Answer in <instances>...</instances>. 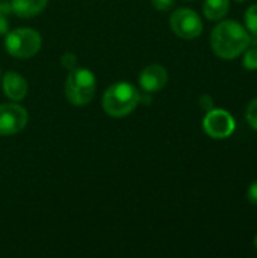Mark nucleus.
I'll return each instance as SVG.
<instances>
[{
    "mask_svg": "<svg viewBox=\"0 0 257 258\" xmlns=\"http://www.w3.org/2000/svg\"><path fill=\"white\" fill-rule=\"evenodd\" d=\"M251 44V38L239 23L233 20L221 21L211 35V45L217 56L223 59H235L244 53Z\"/></svg>",
    "mask_w": 257,
    "mask_h": 258,
    "instance_id": "1",
    "label": "nucleus"
},
{
    "mask_svg": "<svg viewBox=\"0 0 257 258\" xmlns=\"http://www.w3.org/2000/svg\"><path fill=\"white\" fill-rule=\"evenodd\" d=\"M141 101L138 89L126 82H120L108 88L103 95V109L108 115L123 118L132 113Z\"/></svg>",
    "mask_w": 257,
    "mask_h": 258,
    "instance_id": "2",
    "label": "nucleus"
},
{
    "mask_svg": "<svg viewBox=\"0 0 257 258\" xmlns=\"http://www.w3.org/2000/svg\"><path fill=\"white\" fill-rule=\"evenodd\" d=\"M65 94L71 104L85 106L95 95V77L89 70L73 68L65 82Z\"/></svg>",
    "mask_w": 257,
    "mask_h": 258,
    "instance_id": "3",
    "label": "nucleus"
},
{
    "mask_svg": "<svg viewBox=\"0 0 257 258\" xmlns=\"http://www.w3.org/2000/svg\"><path fill=\"white\" fill-rule=\"evenodd\" d=\"M6 50L11 56L27 59L35 56L41 48V35L33 29H15L6 36Z\"/></svg>",
    "mask_w": 257,
    "mask_h": 258,
    "instance_id": "4",
    "label": "nucleus"
},
{
    "mask_svg": "<svg viewBox=\"0 0 257 258\" xmlns=\"http://www.w3.org/2000/svg\"><path fill=\"white\" fill-rule=\"evenodd\" d=\"M170 26L171 30L183 39H194L203 32L201 18L195 11L188 8H182L173 12L170 18Z\"/></svg>",
    "mask_w": 257,
    "mask_h": 258,
    "instance_id": "5",
    "label": "nucleus"
},
{
    "mask_svg": "<svg viewBox=\"0 0 257 258\" xmlns=\"http://www.w3.org/2000/svg\"><path fill=\"white\" fill-rule=\"evenodd\" d=\"M204 132L214 139L229 138L235 130V119L227 110L223 109H211L203 121Z\"/></svg>",
    "mask_w": 257,
    "mask_h": 258,
    "instance_id": "6",
    "label": "nucleus"
},
{
    "mask_svg": "<svg viewBox=\"0 0 257 258\" xmlns=\"http://www.w3.org/2000/svg\"><path fill=\"white\" fill-rule=\"evenodd\" d=\"M27 124V112L15 103L0 104V136H11L21 132Z\"/></svg>",
    "mask_w": 257,
    "mask_h": 258,
    "instance_id": "7",
    "label": "nucleus"
},
{
    "mask_svg": "<svg viewBox=\"0 0 257 258\" xmlns=\"http://www.w3.org/2000/svg\"><path fill=\"white\" fill-rule=\"evenodd\" d=\"M168 80V73L164 67L153 63L147 67L139 76V85L145 92H159Z\"/></svg>",
    "mask_w": 257,
    "mask_h": 258,
    "instance_id": "8",
    "label": "nucleus"
},
{
    "mask_svg": "<svg viewBox=\"0 0 257 258\" xmlns=\"http://www.w3.org/2000/svg\"><path fill=\"white\" fill-rule=\"evenodd\" d=\"M3 91L6 97L12 101H20L27 94V82L18 73L9 71L3 77Z\"/></svg>",
    "mask_w": 257,
    "mask_h": 258,
    "instance_id": "9",
    "label": "nucleus"
},
{
    "mask_svg": "<svg viewBox=\"0 0 257 258\" xmlns=\"http://www.w3.org/2000/svg\"><path fill=\"white\" fill-rule=\"evenodd\" d=\"M48 0H12L11 9L20 18H32L44 11Z\"/></svg>",
    "mask_w": 257,
    "mask_h": 258,
    "instance_id": "10",
    "label": "nucleus"
},
{
    "mask_svg": "<svg viewBox=\"0 0 257 258\" xmlns=\"http://www.w3.org/2000/svg\"><path fill=\"white\" fill-rule=\"evenodd\" d=\"M230 8L229 0H204L203 14L208 20H221L227 15Z\"/></svg>",
    "mask_w": 257,
    "mask_h": 258,
    "instance_id": "11",
    "label": "nucleus"
},
{
    "mask_svg": "<svg viewBox=\"0 0 257 258\" xmlns=\"http://www.w3.org/2000/svg\"><path fill=\"white\" fill-rule=\"evenodd\" d=\"M245 26L247 30L257 38V5L250 6L245 11Z\"/></svg>",
    "mask_w": 257,
    "mask_h": 258,
    "instance_id": "12",
    "label": "nucleus"
},
{
    "mask_svg": "<svg viewBox=\"0 0 257 258\" xmlns=\"http://www.w3.org/2000/svg\"><path fill=\"white\" fill-rule=\"evenodd\" d=\"M245 118L248 121V124L257 130V98L251 100L250 104L247 106V110H245Z\"/></svg>",
    "mask_w": 257,
    "mask_h": 258,
    "instance_id": "13",
    "label": "nucleus"
},
{
    "mask_svg": "<svg viewBox=\"0 0 257 258\" xmlns=\"http://www.w3.org/2000/svg\"><path fill=\"white\" fill-rule=\"evenodd\" d=\"M244 67L247 70H257V48H250L244 56Z\"/></svg>",
    "mask_w": 257,
    "mask_h": 258,
    "instance_id": "14",
    "label": "nucleus"
},
{
    "mask_svg": "<svg viewBox=\"0 0 257 258\" xmlns=\"http://www.w3.org/2000/svg\"><path fill=\"white\" fill-rule=\"evenodd\" d=\"M151 5L158 11H168L174 6V0H151Z\"/></svg>",
    "mask_w": 257,
    "mask_h": 258,
    "instance_id": "15",
    "label": "nucleus"
},
{
    "mask_svg": "<svg viewBox=\"0 0 257 258\" xmlns=\"http://www.w3.org/2000/svg\"><path fill=\"white\" fill-rule=\"evenodd\" d=\"M247 198L253 206H257V180L250 184V187L247 190Z\"/></svg>",
    "mask_w": 257,
    "mask_h": 258,
    "instance_id": "16",
    "label": "nucleus"
},
{
    "mask_svg": "<svg viewBox=\"0 0 257 258\" xmlns=\"http://www.w3.org/2000/svg\"><path fill=\"white\" fill-rule=\"evenodd\" d=\"M8 29H9V23L6 20V17L0 12V35L8 33Z\"/></svg>",
    "mask_w": 257,
    "mask_h": 258,
    "instance_id": "17",
    "label": "nucleus"
},
{
    "mask_svg": "<svg viewBox=\"0 0 257 258\" xmlns=\"http://www.w3.org/2000/svg\"><path fill=\"white\" fill-rule=\"evenodd\" d=\"M201 106L206 109V110H211L212 109V106H214V101H212V98L209 97V95H204V97H201Z\"/></svg>",
    "mask_w": 257,
    "mask_h": 258,
    "instance_id": "18",
    "label": "nucleus"
},
{
    "mask_svg": "<svg viewBox=\"0 0 257 258\" xmlns=\"http://www.w3.org/2000/svg\"><path fill=\"white\" fill-rule=\"evenodd\" d=\"M254 246H256V249H257V234H256V237H254Z\"/></svg>",
    "mask_w": 257,
    "mask_h": 258,
    "instance_id": "19",
    "label": "nucleus"
},
{
    "mask_svg": "<svg viewBox=\"0 0 257 258\" xmlns=\"http://www.w3.org/2000/svg\"><path fill=\"white\" fill-rule=\"evenodd\" d=\"M236 2H247V0H236Z\"/></svg>",
    "mask_w": 257,
    "mask_h": 258,
    "instance_id": "20",
    "label": "nucleus"
}]
</instances>
